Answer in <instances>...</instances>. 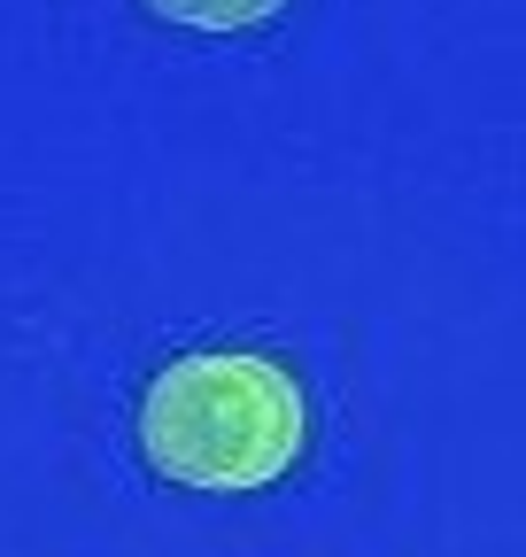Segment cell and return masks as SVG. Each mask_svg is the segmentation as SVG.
I'll use <instances>...</instances> for the list:
<instances>
[{
	"mask_svg": "<svg viewBox=\"0 0 526 557\" xmlns=\"http://www.w3.org/2000/svg\"><path fill=\"white\" fill-rule=\"evenodd\" d=\"M310 403L263 348H193L171 357L140 395V457L202 496H248L302 465Z\"/></svg>",
	"mask_w": 526,
	"mask_h": 557,
	"instance_id": "obj_1",
	"label": "cell"
},
{
	"mask_svg": "<svg viewBox=\"0 0 526 557\" xmlns=\"http://www.w3.org/2000/svg\"><path fill=\"white\" fill-rule=\"evenodd\" d=\"M287 0H148V16L178 24V32H255L272 24Z\"/></svg>",
	"mask_w": 526,
	"mask_h": 557,
	"instance_id": "obj_2",
	"label": "cell"
}]
</instances>
